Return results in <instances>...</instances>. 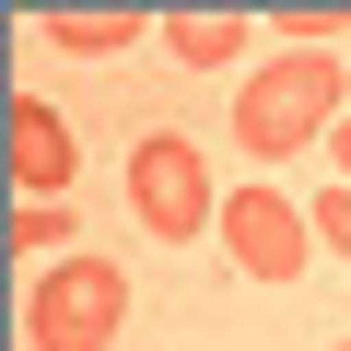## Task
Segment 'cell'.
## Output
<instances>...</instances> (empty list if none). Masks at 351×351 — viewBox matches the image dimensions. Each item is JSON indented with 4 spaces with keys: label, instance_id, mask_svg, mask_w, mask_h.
I'll return each instance as SVG.
<instances>
[{
    "label": "cell",
    "instance_id": "obj_1",
    "mask_svg": "<svg viewBox=\"0 0 351 351\" xmlns=\"http://www.w3.org/2000/svg\"><path fill=\"white\" fill-rule=\"evenodd\" d=\"M339 94H351V59H339V47L258 59V71L234 82V141H246L258 164H293L304 141H328V129H339Z\"/></svg>",
    "mask_w": 351,
    "mask_h": 351
},
{
    "label": "cell",
    "instance_id": "obj_2",
    "mask_svg": "<svg viewBox=\"0 0 351 351\" xmlns=\"http://www.w3.org/2000/svg\"><path fill=\"white\" fill-rule=\"evenodd\" d=\"M117 328H129V269L94 258V246H71L36 281V304H24V339L36 351H117Z\"/></svg>",
    "mask_w": 351,
    "mask_h": 351
},
{
    "label": "cell",
    "instance_id": "obj_3",
    "mask_svg": "<svg viewBox=\"0 0 351 351\" xmlns=\"http://www.w3.org/2000/svg\"><path fill=\"white\" fill-rule=\"evenodd\" d=\"M129 211H141V234H164V246H199V234L223 223L199 141H176V129H141V141H129Z\"/></svg>",
    "mask_w": 351,
    "mask_h": 351
},
{
    "label": "cell",
    "instance_id": "obj_4",
    "mask_svg": "<svg viewBox=\"0 0 351 351\" xmlns=\"http://www.w3.org/2000/svg\"><path fill=\"white\" fill-rule=\"evenodd\" d=\"M211 234H223V258H234L246 281H293V269H304V246H316V223H304L281 188H234Z\"/></svg>",
    "mask_w": 351,
    "mask_h": 351
},
{
    "label": "cell",
    "instance_id": "obj_5",
    "mask_svg": "<svg viewBox=\"0 0 351 351\" xmlns=\"http://www.w3.org/2000/svg\"><path fill=\"white\" fill-rule=\"evenodd\" d=\"M12 176H24V199H71V117L47 94H12Z\"/></svg>",
    "mask_w": 351,
    "mask_h": 351
},
{
    "label": "cell",
    "instance_id": "obj_6",
    "mask_svg": "<svg viewBox=\"0 0 351 351\" xmlns=\"http://www.w3.org/2000/svg\"><path fill=\"white\" fill-rule=\"evenodd\" d=\"M258 36L234 24V12H164V59H188V71H234Z\"/></svg>",
    "mask_w": 351,
    "mask_h": 351
},
{
    "label": "cell",
    "instance_id": "obj_7",
    "mask_svg": "<svg viewBox=\"0 0 351 351\" xmlns=\"http://www.w3.org/2000/svg\"><path fill=\"white\" fill-rule=\"evenodd\" d=\"M47 47H71V59H129V47H141V12H59Z\"/></svg>",
    "mask_w": 351,
    "mask_h": 351
},
{
    "label": "cell",
    "instance_id": "obj_8",
    "mask_svg": "<svg viewBox=\"0 0 351 351\" xmlns=\"http://www.w3.org/2000/svg\"><path fill=\"white\" fill-rule=\"evenodd\" d=\"M12 246H36V258H47V246H82L71 199H24V211H12Z\"/></svg>",
    "mask_w": 351,
    "mask_h": 351
},
{
    "label": "cell",
    "instance_id": "obj_9",
    "mask_svg": "<svg viewBox=\"0 0 351 351\" xmlns=\"http://www.w3.org/2000/svg\"><path fill=\"white\" fill-rule=\"evenodd\" d=\"M304 223H316V246H339V258H351V188H328V199H316Z\"/></svg>",
    "mask_w": 351,
    "mask_h": 351
},
{
    "label": "cell",
    "instance_id": "obj_10",
    "mask_svg": "<svg viewBox=\"0 0 351 351\" xmlns=\"http://www.w3.org/2000/svg\"><path fill=\"white\" fill-rule=\"evenodd\" d=\"M328 164H339V188H351V117H339V129H328Z\"/></svg>",
    "mask_w": 351,
    "mask_h": 351
},
{
    "label": "cell",
    "instance_id": "obj_11",
    "mask_svg": "<svg viewBox=\"0 0 351 351\" xmlns=\"http://www.w3.org/2000/svg\"><path fill=\"white\" fill-rule=\"evenodd\" d=\"M328 351H351V328H339V339H328Z\"/></svg>",
    "mask_w": 351,
    "mask_h": 351
}]
</instances>
